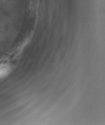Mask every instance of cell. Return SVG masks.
Listing matches in <instances>:
<instances>
[{
    "label": "cell",
    "instance_id": "cell-1",
    "mask_svg": "<svg viewBox=\"0 0 105 125\" xmlns=\"http://www.w3.org/2000/svg\"><path fill=\"white\" fill-rule=\"evenodd\" d=\"M11 71L10 66L7 64H0V79L9 74Z\"/></svg>",
    "mask_w": 105,
    "mask_h": 125
}]
</instances>
